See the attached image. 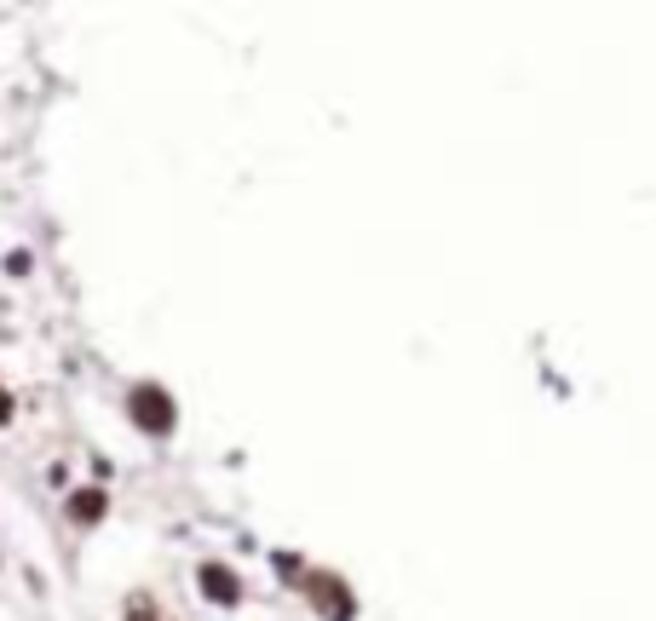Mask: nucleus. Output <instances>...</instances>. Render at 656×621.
Returning a JSON list of instances; mask_svg holds the SVG:
<instances>
[{
  "instance_id": "f257e3e1",
  "label": "nucleus",
  "mask_w": 656,
  "mask_h": 621,
  "mask_svg": "<svg viewBox=\"0 0 656 621\" xmlns=\"http://www.w3.org/2000/svg\"><path fill=\"white\" fill-rule=\"evenodd\" d=\"M127 414H133V426L150 437H167L173 426H179V409H173V397H167L156 380H144V386L127 391Z\"/></svg>"
},
{
  "instance_id": "f03ea898",
  "label": "nucleus",
  "mask_w": 656,
  "mask_h": 621,
  "mask_svg": "<svg viewBox=\"0 0 656 621\" xmlns=\"http://www.w3.org/2000/svg\"><path fill=\"white\" fill-rule=\"evenodd\" d=\"M300 587L311 593V604H317V616H323V621H357V598H352V587H346L340 575L311 570Z\"/></svg>"
},
{
  "instance_id": "7ed1b4c3",
  "label": "nucleus",
  "mask_w": 656,
  "mask_h": 621,
  "mask_svg": "<svg viewBox=\"0 0 656 621\" xmlns=\"http://www.w3.org/2000/svg\"><path fill=\"white\" fill-rule=\"evenodd\" d=\"M196 581H202V598H208V604H225V610H231L236 598H242V581H236V570H225V564H202Z\"/></svg>"
},
{
  "instance_id": "20e7f679",
  "label": "nucleus",
  "mask_w": 656,
  "mask_h": 621,
  "mask_svg": "<svg viewBox=\"0 0 656 621\" xmlns=\"http://www.w3.org/2000/svg\"><path fill=\"white\" fill-rule=\"evenodd\" d=\"M104 512H110V495H104V489H75L70 495V518L75 524H98Z\"/></svg>"
},
{
  "instance_id": "39448f33",
  "label": "nucleus",
  "mask_w": 656,
  "mask_h": 621,
  "mask_svg": "<svg viewBox=\"0 0 656 621\" xmlns=\"http://www.w3.org/2000/svg\"><path fill=\"white\" fill-rule=\"evenodd\" d=\"M121 621H167V616L156 610V598L150 593H133L127 598V610H121Z\"/></svg>"
},
{
  "instance_id": "423d86ee",
  "label": "nucleus",
  "mask_w": 656,
  "mask_h": 621,
  "mask_svg": "<svg viewBox=\"0 0 656 621\" xmlns=\"http://www.w3.org/2000/svg\"><path fill=\"white\" fill-rule=\"evenodd\" d=\"M12 420V397H6V386H0V426Z\"/></svg>"
}]
</instances>
